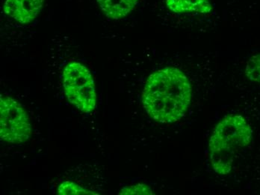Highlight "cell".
<instances>
[{
	"label": "cell",
	"mask_w": 260,
	"mask_h": 195,
	"mask_svg": "<svg viewBox=\"0 0 260 195\" xmlns=\"http://www.w3.org/2000/svg\"><path fill=\"white\" fill-rule=\"evenodd\" d=\"M147 114L161 123H173L185 117L191 101V86L181 70L166 67L150 74L142 96Z\"/></svg>",
	"instance_id": "obj_1"
},
{
	"label": "cell",
	"mask_w": 260,
	"mask_h": 195,
	"mask_svg": "<svg viewBox=\"0 0 260 195\" xmlns=\"http://www.w3.org/2000/svg\"><path fill=\"white\" fill-rule=\"evenodd\" d=\"M253 133L242 116L230 114L216 125L209 142V158L214 171L230 174L236 155L251 142Z\"/></svg>",
	"instance_id": "obj_2"
},
{
	"label": "cell",
	"mask_w": 260,
	"mask_h": 195,
	"mask_svg": "<svg viewBox=\"0 0 260 195\" xmlns=\"http://www.w3.org/2000/svg\"><path fill=\"white\" fill-rule=\"evenodd\" d=\"M63 87L69 102L81 112L89 114L96 107L94 81L89 70L80 63L74 62L63 71Z\"/></svg>",
	"instance_id": "obj_3"
},
{
	"label": "cell",
	"mask_w": 260,
	"mask_h": 195,
	"mask_svg": "<svg viewBox=\"0 0 260 195\" xmlns=\"http://www.w3.org/2000/svg\"><path fill=\"white\" fill-rule=\"evenodd\" d=\"M31 123L23 106L9 96L0 97V137L9 144H20L31 137Z\"/></svg>",
	"instance_id": "obj_4"
},
{
	"label": "cell",
	"mask_w": 260,
	"mask_h": 195,
	"mask_svg": "<svg viewBox=\"0 0 260 195\" xmlns=\"http://www.w3.org/2000/svg\"><path fill=\"white\" fill-rule=\"evenodd\" d=\"M44 0H6L5 13L22 24L32 22L42 9Z\"/></svg>",
	"instance_id": "obj_5"
},
{
	"label": "cell",
	"mask_w": 260,
	"mask_h": 195,
	"mask_svg": "<svg viewBox=\"0 0 260 195\" xmlns=\"http://www.w3.org/2000/svg\"><path fill=\"white\" fill-rule=\"evenodd\" d=\"M166 6L176 14H209L213 7L210 0H166Z\"/></svg>",
	"instance_id": "obj_6"
},
{
	"label": "cell",
	"mask_w": 260,
	"mask_h": 195,
	"mask_svg": "<svg viewBox=\"0 0 260 195\" xmlns=\"http://www.w3.org/2000/svg\"><path fill=\"white\" fill-rule=\"evenodd\" d=\"M103 12L109 18L118 20L126 17L134 10L139 0H96Z\"/></svg>",
	"instance_id": "obj_7"
},
{
	"label": "cell",
	"mask_w": 260,
	"mask_h": 195,
	"mask_svg": "<svg viewBox=\"0 0 260 195\" xmlns=\"http://www.w3.org/2000/svg\"><path fill=\"white\" fill-rule=\"evenodd\" d=\"M57 194L59 195H93L98 194L94 191L81 187L75 182L64 181L60 184L57 190Z\"/></svg>",
	"instance_id": "obj_8"
},
{
	"label": "cell",
	"mask_w": 260,
	"mask_h": 195,
	"mask_svg": "<svg viewBox=\"0 0 260 195\" xmlns=\"http://www.w3.org/2000/svg\"><path fill=\"white\" fill-rule=\"evenodd\" d=\"M245 75L251 81L260 83V53L249 59L245 68Z\"/></svg>",
	"instance_id": "obj_9"
},
{
	"label": "cell",
	"mask_w": 260,
	"mask_h": 195,
	"mask_svg": "<svg viewBox=\"0 0 260 195\" xmlns=\"http://www.w3.org/2000/svg\"><path fill=\"white\" fill-rule=\"evenodd\" d=\"M118 194L123 195H152L154 194L153 190L149 185L145 184H136V185H129L124 187L120 190Z\"/></svg>",
	"instance_id": "obj_10"
}]
</instances>
